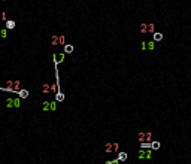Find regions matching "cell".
<instances>
[{
	"instance_id": "4fadbf2b",
	"label": "cell",
	"mask_w": 191,
	"mask_h": 164,
	"mask_svg": "<svg viewBox=\"0 0 191 164\" xmlns=\"http://www.w3.org/2000/svg\"><path fill=\"white\" fill-rule=\"evenodd\" d=\"M63 57H64V55H63V54H60V55H54V58H55L57 61H58V63H61V60H63Z\"/></svg>"
},
{
	"instance_id": "30bf717a",
	"label": "cell",
	"mask_w": 191,
	"mask_h": 164,
	"mask_svg": "<svg viewBox=\"0 0 191 164\" xmlns=\"http://www.w3.org/2000/svg\"><path fill=\"white\" fill-rule=\"evenodd\" d=\"M14 27H15V21H6V28L12 30Z\"/></svg>"
},
{
	"instance_id": "5bb4252c",
	"label": "cell",
	"mask_w": 191,
	"mask_h": 164,
	"mask_svg": "<svg viewBox=\"0 0 191 164\" xmlns=\"http://www.w3.org/2000/svg\"><path fill=\"white\" fill-rule=\"evenodd\" d=\"M63 99H64V96H63L61 93H58V94H57V100H58V101H61Z\"/></svg>"
},
{
	"instance_id": "277c9868",
	"label": "cell",
	"mask_w": 191,
	"mask_h": 164,
	"mask_svg": "<svg viewBox=\"0 0 191 164\" xmlns=\"http://www.w3.org/2000/svg\"><path fill=\"white\" fill-rule=\"evenodd\" d=\"M151 140V133H142L139 136V142H149Z\"/></svg>"
},
{
	"instance_id": "8fae6325",
	"label": "cell",
	"mask_w": 191,
	"mask_h": 164,
	"mask_svg": "<svg viewBox=\"0 0 191 164\" xmlns=\"http://www.w3.org/2000/svg\"><path fill=\"white\" fill-rule=\"evenodd\" d=\"M149 146H151L152 149H158V148H160V143H158V142H152Z\"/></svg>"
},
{
	"instance_id": "e0dca14e",
	"label": "cell",
	"mask_w": 191,
	"mask_h": 164,
	"mask_svg": "<svg viewBox=\"0 0 191 164\" xmlns=\"http://www.w3.org/2000/svg\"><path fill=\"white\" fill-rule=\"evenodd\" d=\"M118 161H120V160H115V161H110V163H108V164H118Z\"/></svg>"
},
{
	"instance_id": "9a60e30c",
	"label": "cell",
	"mask_w": 191,
	"mask_h": 164,
	"mask_svg": "<svg viewBox=\"0 0 191 164\" xmlns=\"http://www.w3.org/2000/svg\"><path fill=\"white\" fill-rule=\"evenodd\" d=\"M6 36V30H0V38H5Z\"/></svg>"
},
{
	"instance_id": "8992f818",
	"label": "cell",
	"mask_w": 191,
	"mask_h": 164,
	"mask_svg": "<svg viewBox=\"0 0 191 164\" xmlns=\"http://www.w3.org/2000/svg\"><path fill=\"white\" fill-rule=\"evenodd\" d=\"M52 43H54V45L64 43V38H54V39H52Z\"/></svg>"
},
{
	"instance_id": "ba28073f",
	"label": "cell",
	"mask_w": 191,
	"mask_h": 164,
	"mask_svg": "<svg viewBox=\"0 0 191 164\" xmlns=\"http://www.w3.org/2000/svg\"><path fill=\"white\" fill-rule=\"evenodd\" d=\"M64 52H66V54H72V52H73V46H72V45H66V46H64Z\"/></svg>"
},
{
	"instance_id": "6da1fadb",
	"label": "cell",
	"mask_w": 191,
	"mask_h": 164,
	"mask_svg": "<svg viewBox=\"0 0 191 164\" xmlns=\"http://www.w3.org/2000/svg\"><path fill=\"white\" fill-rule=\"evenodd\" d=\"M151 157H152V154H151V151L146 149V148H142V149L139 151V154H137V158H139V160H149Z\"/></svg>"
},
{
	"instance_id": "52a82bcc",
	"label": "cell",
	"mask_w": 191,
	"mask_h": 164,
	"mask_svg": "<svg viewBox=\"0 0 191 164\" xmlns=\"http://www.w3.org/2000/svg\"><path fill=\"white\" fill-rule=\"evenodd\" d=\"M140 31H143V33H146V31H154V27H152L151 24H149V25H143V28H142Z\"/></svg>"
},
{
	"instance_id": "3957f363",
	"label": "cell",
	"mask_w": 191,
	"mask_h": 164,
	"mask_svg": "<svg viewBox=\"0 0 191 164\" xmlns=\"http://www.w3.org/2000/svg\"><path fill=\"white\" fill-rule=\"evenodd\" d=\"M55 103L54 101H43L42 103V109L43 111H55Z\"/></svg>"
},
{
	"instance_id": "5b68a950",
	"label": "cell",
	"mask_w": 191,
	"mask_h": 164,
	"mask_svg": "<svg viewBox=\"0 0 191 164\" xmlns=\"http://www.w3.org/2000/svg\"><path fill=\"white\" fill-rule=\"evenodd\" d=\"M27 96H28V91H26V89L18 91V97H20V99H26Z\"/></svg>"
},
{
	"instance_id": "7a4b0ae2",
	"label": "cell",
	"mask_w": 191,
	"mask_h": 164,
	"mask_svg": "<svg viewBox=\"0 0 191 164\" xmlns=\"http://www.w3.org/2000/svg\"><path fill=\"white\" fill-rule=\"evenodd\" d=\"M20 104H21L20 99H8V101H6L8 107H20Z\"/></svg>"
},
{
	"instance_id": "9c48e42d",
	"label": "cell",
	"mask_w": 191,
	"mask_h": 164,
	"mask_svg": "<svg viewBox=\"0 0 191 164\" xmlns=\"http://www.w3.org/2000/svg\"><path fill=\"white\" fill-rule=\"evenodd\" d=\"M163 39V34L161 33H154V40L155 42H158V40H161Z\"/></svg>"
},
{
	"instance_id": "2e32d148",
	"label": "cell",
	"mask_w": 191,
	"mask_h": 164,
	"mask_svg": "<svg viewBox=\"0 0 191 164\" xmlns=\"http://www.w3.org/2000/svg\"><path fill=\"white\" fill-rule=\"evenodd\" d=\"M0 20H6V16H5V13H0Z\"/></svg>"
},
{
	"instance_id": "7c38bea8",
	"label": "cell",
	"mask_w": 191,
	"mask_h": 164,
	"mask_svg": "<svg viewBox=\"0 0 191 164\" xmlns=\"http://www.w3.org/2000/svg\"><path fill=\"white\" fill-rule=\"evenodd\" d=\"M118 160H121V161L127 160V154H125V152H120V155H118Z\"/></svg>"
}]
</instances>
